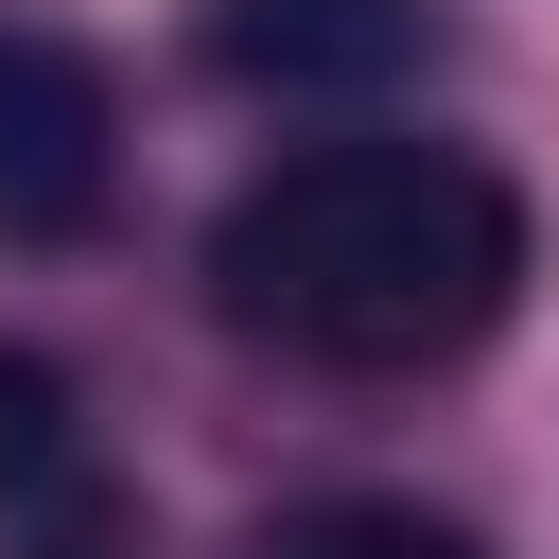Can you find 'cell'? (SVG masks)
<instances>
[{"mask_svg":"<svg viewBox=\"0 0 559 559\" xmlns=\"http://www.w3.org/2000/svg\"><path fill=\"white\" fill-rule=\"evenodd\" d=\"M105 454H87V402H70V367H35V349H0V524L17 507H52V489H87Z\"/></svg>","mask_w":559,"mask_h":559,"instance_id":"obj_4","label":"cell"},{"mask_svg":"<svg viewBox=\"0 0 559 559\" xmlns=\"http://www.w3.org/2000/svg\"><path fill=\"white\" fill-rule=\"evenodd\" d=\"M454 52L437 0H210L192 17V70L245 87V105H384Z\"/></svg>","mask_w":559,"mask_h":559,"instance_id":"obj_3","label":"cell"},{"mask_svg":"<svg viewBox=\"0 0 559 559\" xmlns=\"http://www.w3.org/2000/svg\"><path fill=\"white\" fill-rule=\"evenodd\" d=\"M245 559H489L454 507H402V489H332V507H280Z\"/></svg>","mask_w":559,"mask_h":559,"instance_id":"obj_5","label":"cell"},{"mask_svg":"<svg viewBox=\"0 0 559 559\" xmlns=\"http://www.w3.org/2000/svg\"><path fill=\"white\" fill-rule=\"evenodd\" d=\"M210 314L280 367H332V384L472 367L524 314V192L472 140H419V122L280 140L210 210Z\"/></svg>","mask_w":559,"mask_h":559,"instance_id":"obj_1","label":"cell"},{"mask_svg":"<svg viewBox=\"0 0 559 559\" xmlns=\"http://www.w3.org/2000/svg\"><path fill=\"white\" fill-rule=\"evenodd\" d=\"M122 210V87L70 17L0 0V245H87Z\"/></svg>","mask_w":559,"mask_h":559,"instance_id":"obj_2","label":"cell"}]
</instances>
